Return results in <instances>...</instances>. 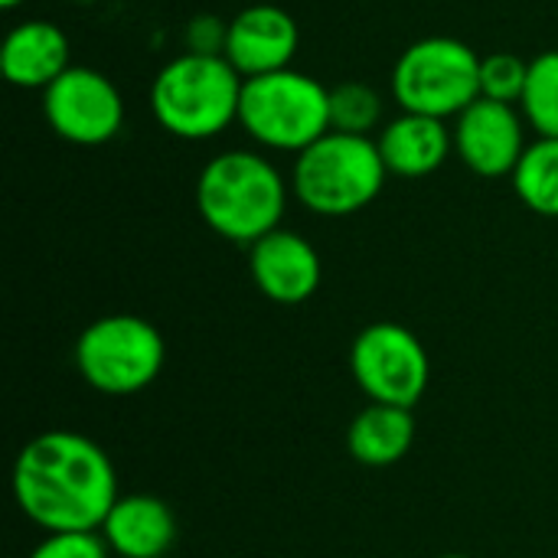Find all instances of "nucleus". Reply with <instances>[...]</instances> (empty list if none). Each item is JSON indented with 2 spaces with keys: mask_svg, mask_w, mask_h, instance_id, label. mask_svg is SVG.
Instances as JSON below:
<instances>
[{
  "mask_svg": "<svg viewBox=\"0 0 558 558\" xmlns=\"http://www.w3.org/2000/svg\"><path fill=\"white\" fill-rule=\"evenodd\" d=\"M13 497L23 517L46 533H98L118 504V474L101 445L52 428L16 454Z\"/></svg>",
  "mask_w": 558,
  "mask_h": 558,
  "instance_id": "f257e3e1",
  "label": "nucleus"
},
{
  "mask_svg": "<svg viewBox=\"0 0 558 558\" xmlns=\"http://www.w3.org/2000/svg\"><path fill=\"white\" fill-rule=\"evenodd\" d=\"M288 186L278 167L255 150L216 154L196 180V209L203 222L239 245H255L281 229Z\"/></svg>",
  "mask_w": 558,
  "mask_h": 558,
  "instance_id": "f03ea898",
  "label": "nucleus"
},
{
  "mask_svg": "<svg viewBox=\"0 0 558 558\" xmlns=\"http://www.w3.org/2000/svg\"><path fill=\"white\" fill-rule=\"evenodd\" d=\"M245 78L226 56L183 52L170 59L150 85L157 124L180 141H209L239 121Z\"/></svg>",
  "mask_w": 558,
  "mask_h": 558,
  "instance_id": "7ed1b4c3",
  "label": "nucleus"
},
{
  "mask_svg": "<svg viewBox=\"0 0 558 558\" xmlns=\"http://www.w3.org/2000/svg\"><path fill=\"white\" fill-rule=\"evenodd\" d=\"M386 177L389 170L373 137L327 131L298 154L291 186L317 216H353L383 193Z\"/></svg>",
  "mask_w": 558,
  "mask_h": 558,
  "instance_id": "20e7f679",
  "label": "nucleus"
},
{
  "mask_svg": "<svg viewBox=\"0 0 558 558\" xmlns=\"http://www.w3.org/2000/svg\"><path fill=\"white\" fill-rule=\"evenodd\" d=\"M239 124L268 150L301 154L330 131V88L298 69L245 78Z\"/></svg>",
  "mask_w": 558,
  "mask_h": 558,
  "instance_id": "39448f33",
  "label": "nucleus"
},
{
  "mask_svg": "<svg viewBox=\"0 0 558 558\" xmlns=\"http://www.w3.org/2000/svg\"><path fill=\"white\" fill-rule=\"evenodd\" d=\"M392 95L402 111L458 118L481 98V56L454 36H425L396 59Z\"/></svg>",
  "mask_w": 558,
  "mask_h": 558,
  "instance_id": "423d86ee",
  "label": "nucleus"
},
{
  "mask_svg": "<svg viewBox=\"0 0 558 558\" xmlns=\"http://www.w3.org/2000/svg\"><path fill=\"white\" fill-rule=\"evenodd\" d=\"M167 360L160 330L134 314L92 320L75 340L78 376L105 396H134L147 389Z\"/></svg>",
  "mask_w": 558,
  "mask_h": 558,
  "instance_id": "0eeeda50",
  "label": "nucleus"
},
{
  "mask_svg": "<svg viewBox=\"0 0 558 558\" xmlns=\"http://www.w3.org/2000/svg\"><path fill=\"white\" fill-rule=\"evenodd\" d=\"M350 373L373 402L415 409L432 383V360L409 327L383 320L353 340Z\"/></svg>",
  "mask_w": 558,
  "mask_h": 558,
  "instance_id": "6e6552de",
  "label": "nucleus"
},
{
  "mask_svg": "<svg viewBox=\"0 0 558 558\" xmlns=\"http://www.w3.org/2000/svg\"><path fill=\"white\" fill-rule=\"evenodd\" d=\"M43 114L62 141L98 147L118 137L124 124V98L105 72L69 65L43 92Z\"/></svg>",
  "mask_w": 558,
  "mask_h": 558,
  "instance_id": "1a4fd4ad",
  "label": "nucleus"
},
{
  "mask_svg": "<svg viewBox=\"0 0 558 558\" xmlns=\"http://www.w3.org/2000/svg\"><path fill=\"white\" fill-rule=\"evenodd\" d=\"M451 134L461 163L487 180L513 177V170L520 167L530 147L517 105L494 101V98H477L471 108H464Z\"/></svg>",
  "mask_w": 558,
  "mask_h": 558,
  "instance_id": "9d476101",
  "label": "nucleus"
},
{
  "mask_svg": "<svg viewBox=\"0 0 558 558\" xmlns=\"http://www.w3.org/2000/svg\"><path fill=\"white\" fill-rule=\"evenodd\" d=\"M301 29L298 20L275 3H252L229 20L222 56L242 78L291 69L298 56Z\"/></svg>",
  "mask_w": 558,
  "mask_h": 558,
  "instance_id": "9b49d317",
  "label": "nucleus"
},
{
  "mask_svg": "<svg viewBox=\"0 0 558 558\" xmlns=\"http://www.w3.org/2000/svg\"><path fill=\"white\" fill-rule=\"evenodd\" d=\"M248 271L268 301L288 307L311 301L324 275L317 248L291 229H275L248 245Z\"/></svg>",
  "mask_w": 558,
  "mask_h": 558,
  "instance_id": "f8f14e48",
  "label": "nucleus"
},
{
  "mask_svg": "<svg viewBox=\"0 0 558 558\" xmlns=\"http://www.w3.org/2000/svg\"><path fill=\"white\" fill-rule=\"evenodd\" d=\"M98 533L114 556L163 558L177 543V520L163 500L150 494H131L118 497Z\"/></svg>",
  "mask_w": 558,
  "mask_h": 558,
  "instance_id": "ddd939ff",
  "label": "nucleus"
},
{
  "mask_svg": "<svg viewBox=\"0 0 558 558\" xmlns=\"http://www.w3.org/2000/svg\"><path fill=\"white\" fill-rule=\"evenodd\" d=\"M376 144L389 173L418 180L435 173L448 160V154L454 150V134L451 128H445L441 118L402 111L396 121L383 124Z\"/></svg>",
  "mask_w": 558,
  "mask_h": 558,
  "instance_id": "4468645a",
  "label": "nucleus"
},
{
  "mask_svg": "<svg viewBox=\"0 0 558 558\" xmlns=\"http://www.w3.org/2000/svg\"><path fill=\"white\" fill-rule=\"evenodd\" d=\"M0 65L10 85L46 92L69 69V36L49 20H26L7 33Z\"/></svg>",
  "mask_w": 558,
  "mask_h": 558,
  "instance_id": "2eb2a0df",
  "label": "nucleus"
},
{
  "mask_svg": "<svg viewBox=\"0 0 558 558\" xmlns=\"http://www.w3.org/2000/svg\"><path fill=\"white\" fill-rule=\"evenodd\" d=\"M415 441V415L412 409L399 405H383L373 402L366 405L347 432V448L353 461L366 468H389L399 464Z\"/></svg>",
  "mask_w": 558,
  "mask_h": 558,
  "instance_id": "dca6fc26",
  "label": "nucleus"
},
{
  "mask_svg": "<svg viewBox=\"0 0 558 558\" xmlns=\"http://www.w3.org/2000/svg\"><path fill=\"white\" fill-rule=\"evenodd\" d=\"M510 180L523 206L558 219V137H539L530 144Z\"/></svg>",
  "mask_w": 558,
  "mask_h": 558,
  "instance_id": "f3484780",
  "label": "nucleus"
},
{
  "mask_svg": "<svg viewBox=\"0 0 558 558\" xmlns=\"http://www.w3.org/2000/svg\"><path fill=\"white\" fill-rule=\"evenodd\" d=\"M523 114L539 137H558V49L530 59Z\"/></svg>",
  "mask_w": 558,
  "mask_h": 558,
  "instance_id": "a211bd4d",
  "label": "nucleus"
},
{
  "mask_svg": "<svg viewBox=\"0 0 558 558\" xmlns=\"http://www.w3.org/2000/svg\"><path fill=\"white\" fill-rule=\"evenodd\" d=\"M383 121V98L366 82H343L330 88V131L363 134L369 137L373 128Z\"/></svg>",
  "mask_w": 558,
  "mask_h": 558,
  "instance_id": "6ab92c4d",
  "label": "nucleus"
},
{
  "mask_svg": "<svg viewBox=\"0 0 558 558\" xmlns=\"http://www.w3.org/2000/svg\"><path fill=\"white\" fill-rule=\"evenodd\" d=\"M526 78H530V62L517 52L481 56V98L517 105L523 101Z\"/></svg>",
  "mask_w": 558,
  "mask_h": 558,
  "instance_id": "aec40b11",
  "label": "nucleus"
},
{
  "mask_svg": "<svg viewBox=\"0 0 558 558\" xmlns=\"http://www.w3.org/2000/svg\"><path fill=\"white\" fill-rule=\"evenodd\" d=\"M111 549L101 533H49L29 558H108Z\"/></svg>",
  "mask_w": 558,
  "mask_h": 558,
  "instance_id": "412c9836",
  "label": "nucleus"
},
{
  "mask_svg": "<svg viewBox=\"0 0 558 558\" xmlns=\"http://www.w3.org/2000/svg\"><path fill=\"white\" fill-rule=\"evenodd\" d=\"M226 33L229 23L219 16H193L186 26V52H203V56H222L226 49Z\"/></svg>",
  "mask_w": 558,
  "mask_h": 558,
  "instance_id": "4be33fe9",
  "label": "nucleus"
},
{
  "mask_svg": "<svg viewBox=\"0 0 558 558\" xmlns=\"http://www.w3.org/2000/svg\"><path fill=\"white\" fill-rule=\"evenodd\" d=\"M23 3H26V0H0L3 10H16V7H23Z\"/></svg>",
  "mask_w": 558,
  "mask_h": 558,
  "instance_id": "5701e85b",
  "label": "nucleus"
},
{
  "mask_svg": "<svg viewBox=\"0 0 558 558\" xmlns=\"http://www.w3.org/2000/svg\"><path fill=\"white\" fill-rule=\"evenodd\" d=\"M441 558H468V556H441Z\"/></svg>",
  "mask_w": 558,
  "mask_h": 558,
  "instance_id": "b1692460",
  "label": "nucleus"
}]
</instances>
